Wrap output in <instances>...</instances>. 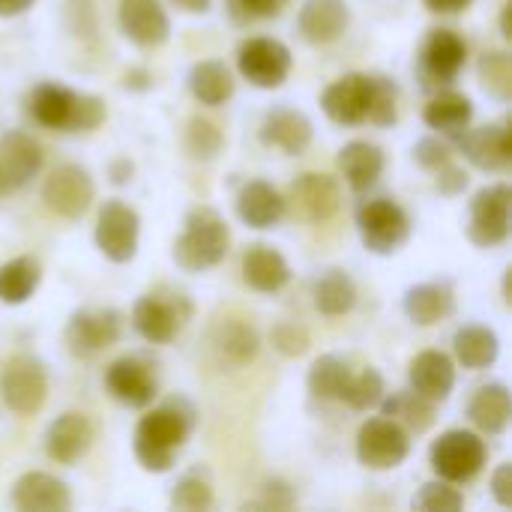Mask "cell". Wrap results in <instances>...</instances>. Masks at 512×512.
Segmentation results:
<instances>
[{
	"mask_svg": "<svg viewBox=\"0 0 512 512\" xmlns=\"http://www.w3.org/2000/svg\"><path fill=\"white\" fill-rule=\"evenodd\" d=\"M198 426V411L186 396H171L153 411H147L132 438V453L135 462L147 474H165L174 468V459L186 447Z\"/></svg>",
	"mask_w": 512,
	"mask_h": 512,
	"instance_id": "6da1fadb",
	"label": "cell"
},
{
	"mask_svg": "<svg viewBox=\"0 0 512 512\" xmlns=\"http://www.w3.org/2000/svg\"><path fill=\"white\" fill-rule=\"evenodd\" d=\"M231 246V228L213 207H192L183 234L174 240V264L186 273H207L219 267Z\"/></svg>",
	"mask_w": 512,
	"mask_h": 512,
	"instance_id": "7a4b0ae2",
	"label": "cell"
},
{
	"mask_svg": "<svg viewBox=\"0 0 512 512\" xmlns=\"http://www.w3.org/2000/svg\"><path fill=\"white\" fill-rule=\"evenodd\" d=\"M354 222H357V234H360L366 252L381 255V258L399 252L411 237L408 210L387 195L363 201L354 213Z\"/></svg>",
	"mask_w": 512,
	"mask_h": 512,
	"instance_id": "3957f363",
	"label": "cell"
},
{
	"mask_svg": "<svg viewBox=\"0 0 512 512\" xmlns=\"http://www.w3.org/2000/svg\"><path fill=\"white\" fill-rule=\"evenodd\" d=\"M486 459H489L486 441L477 432H468V429L444 432L429 450V465H432L435 477L447 480L453 486L471 483L486 468Z\"/></svg>",
	"mask_w": 512,
	"mask_h": 512,
	"instance_id": "277c9868",
	"label": "cell"
},
{
	"mask_svg": "<svg viewBox=\"0 0 512 512\" xmlns=\"http://www.w3.org/2000/svg\"><path fill=\"white\" fill-rule=\"evenodd\" d=\"M0 393L12 414L33 417L48 402V369L33 354H15L6 360L0 375Z\"/></svg>",
	"mask_w": 512,
	"mask_h": 512,
	"instance_id": "5b68a950",
	"label": "cell"
},
{
	"mask_svg": "<svg viewBox=\"0 0 512 512\" xmlns=\"http://www.w3.org/2000/svg\"><path fill=\"white\" fill-rule=\"evenodd\" d=\"M93 240H96V249L111 264H129L138 255V240H141V216H138V210L129 207L120 198H108L99 207Z\"/></svg>",
	"mask_w": 512,
	"mask_h": 512,
	"instance_id": "8992f818",
	"label": "cell"
},
{
	"mask_svg": "<svg viewBox=\"0 0 512 512\" xmlns=\"http://www.w3.org/2000/svg\"><path fill=\"white\" fill-rule=\"evenodd\" d=\"M510 210L512 189L507 183L483 186L468 207V240L477 249L504 246L510 237Z\"/></svg>",
	"mask_w": 512,
	"mask_h": 512,
	"instance_id": "52a82bcc",
	"label": "cell"
},
{
	"mask_svg": "<svg viewBox=\"0 0 512 512\" xmlns=\"http://www.w3.org/2000/svg\"><path fill=\"white\" fill-rule=\"evenodd\" d=\"M294 66L291 48L273 36H252L237 48V69L240 75L261 90H276L288 81Z\"/></svg>",
	"mask_w": 512,
	"mask_h": 512,
	"instance_id": "ba28073f",
	"label": "cell"
},
{
	"mask_svg": "<svg viewBox=\"0 0 512 512\" xmlns=\"http://www.w3.org/2000/svg\"><path fill=\"white\" fill-rule=\"evenodd\" d=\"M354 450H357V462L363 468H369V471H393L408 459L411 441H408V432L396 420L381 414V417H372V420H366L360 426Z\"/></svg>",
	"mask_w": 512,
	"mask_h": 512,
	"instance_id": "9c48e42d",
	"label": "cell"
},
{
	"mask_svg": "<svg viewBox=\"0 0 512 512\" xmlns=\"http://www.w3.org/2000/svg\"><path fill=\"white\" fill-rule=\"evenodd\" d=\"M123 315L117 309H75L66 321V348L78 360H90L120 342Z\"/></svg>",
	"mask_w": 512,
	"mask_h": 512,
	"instance_id": "30bf717a",
	"label": "cell"
},
{
	"mask_svg": "<svg viewBox=\"0 0 512 512\" xmlns=\"http://www.w3.org/2000/svg\"><path fill=\"white\" fill-rule=\"evenodd\" d=\"M468 63V42L450 30L438 27L426 36L420 48V78L426 90H444L450 87Z\"/></svg>",
	"mask_w": 512,
	"mask_h": 512,
	"instance_id": "8fae6325",
	"label": "cell"
},
{
	"mask_svg": "<svg viewBox=\"0 0 512 512\" xmlns=\"http://www.w3.org/2000/svg\"><path fill=\"white\" fill-rule=\"evenodd\" d=\"M96 198V183L87 168L75 162L57 165L42 183V204L60 219H81Z\"/></svg>",
	"mask_w": 512,
	"mask_h": 512,
	"instance_id": "7c38bea8",
	"label": "cell"
},
{
	"mask_svg": "<svg viewBox=\"0 0 512 512\" xmlns=\"http://www.w3.org/2000/svg\"><path fill=\"white\" fill-rule=\"evenodd\" d=\"M297 219L309 225H324L342 210V186L336 177L321 171H306L288 186L285 198Z\"/></svg>",
	"mask_w": 512,
	"mask_h": 512,
	"instance_id": "4fadbf2b",
	"label": "cell"
},
{
	"mask_svg": "<svg viewBox=\"0 0 512 512\" xmlns=\"http://www.w3.org/2000/svg\"><path fill=\"white\" fill-rule=\"evenodd\" d=\"M189 303L180 294L162 297V294H144L135 306H132V327L135 333L150 342V345H168L180 327L189 318Z\"/></svg>",
	"mask_w": 512,
	"mask_h": 512,
	"instance_id": "5bb4252c",
	"label": "cell"
},
{
	"mask_svg": "<svg viewBox=\"0 0 512 512\" xmlns=\"http://www.w3.org/2000/svg\"><path fill=\"white\" fill-rule=\"evenodd\" d=\"M372 90H375V75L348 72V75L336 78V81L321 93V108H324V114H327L333 123H339V126H360V123H369Z\"/></svg>",
	"mask_w": 512,
	"mask_h": 512,
	"instance_id": "9a60e30c",
	"label": "cell"
},
{
	"mask_svg": "<svg viewBox=\"0 0 512 512\" xmlns=\"http://www.w3.org/2000/svg\"><path fill=\"white\" fill-rule=\"evenodd\" d=\"M462 156L480 171H507L512 162V138L507 123H486L477 129H465L456 138Z\"/></svg>",
	"mask_w": 512,
	"mask_h": 512,
	"instance_id": "2e32d148",
	"label": "cell"
},
{
	"mask_svg": "<svg viewBox=\"0 0 512 512\" xmlns=\"http://www.w3.org/2000/svg\"><path fill=\"white\" fill-rule=\"evenodd\" d=\"M105 390L120 405L144 411L156 399V378L141 357H120L105 369Z\"/></svg>",
	"mask_w": 512,
	"mask_h": 512,
	"instance_id": "e0dca14e",
	"label": "cell"
},
{
	"mask_svg": "<svg viewBox=\"0 0 512 512\" xmlns=\"http://www.w3.org/2000/svg\"><path fill=\"white\" fill-rule=\"evenodd\" d=\"M117 21L123 36L138 48H159L171 36V18L159 0H120Z\"/></svg>",
	"mask_w": 512,
	"mask_h": 512,
	"instance_id": "ac0fdd59",
	"label": "cell"
},
{
	"mask_svg": "<svg viewBox=\"0 0 512 512\" xmlns=\"http://www.w3.org/2000/svg\"><path fill=\"white\" fill-rule=\"evenodd\" d=\"M12 507L18 512H66L72 510V492L48 471H27L12 486Z\"/></svg>",
	"mask_w": 512,
	"mask_h": 512,
	"instance_id": "d6986e66",
	"label": "cell"
},
{
	"mask_svg": "<svg viewBox=\"0 0 512 512\" xmlns=\"http://www.w3.org/2000/svg\"><path fill=\"white\" fill-rule=\"evenodd\" d=\"M315 138V126L312 120L297 111V108H288V105H279V108H270L264 114V123H261V141L285 156H300L309 150Z\"/></svg>",
	"mask_w": 512,
	"mask_h": 512,
	"instance_id": "ffe728a7",
	"label": "cell"
},
{
	"mask_svg": "<svg viewBox=\"0 0 512 512\" xmlns=\"http://www.w3.org/2000/svg\"><path fill=\"white\" fill-rule=\"evenodd\" d=\"M90 447H93V426L81 411H66L57 420H51L45 429V453L57 465H75L78 459L87 456Z\"/></svg>",
	"mask_w": 512,
	"mask_h": 512,
	"instance_id": "44dd1931",
	"label": "cell"
},
{
	"mask_svg": "<svg viewBox=\"0 0 512 512\" xmlns=\"http://www.w3.org/2000/svg\"><path fill=\"white\" fill-rule=\"evenodd\" d=\"M234 204H237L240 222L249 225V228H255V231L276 228L285 219V213H288L285 195L273 183H267V180H249V183H243Z\"/></svg>",
	"mask_w": 512,
	"mask_h": 512,
	"instance_id": "7402d4cb",
	"label": "cell"
},
{
	"mask_svg": "<svg viewBox=\"0 0 512 512\" xmlns=\"http://www.w3.org/2000/svg\"><path fill=\"white\" fill-rule=\"evenodd\" d=\"M408 384L417 396L441 405L456 387V363L444 351H420L408 366Z\"/></svg>",
	"mask_w": 512,
	"mask_h": 512,
	"instance_id": "603a6c76",
	"label": "cell"
},
{
	"mask_svg": "<svg viewBox=\"0 0 512 512\" xmlns=\"http://www.w3.org/2000/svg\"><path fill=\"white\" fill-rule=\"evenodd\" d=\"M351 24V9L345 0H303L297 12V30L309 45L336 42Z\"/></svg>",
	"mask_w": 512,
	"mask_h": 512,
	"instance_id": "cb8c5ba5",
	"label": "cell"
},
{
	"mask_svg": "<svg viewBox=\"0 0 512 512\" xmlns=\"http://www.w3.org/2000/svg\"><path fill=\"white\" fill-rule=\"evenodd\" d=\"M240 273H243V282L258 294H276L291 282V264L285 261L279 249L267 243H252L243 252Z\"/></svg>",
	"mask_w": 512,
	"mask_h": 512,
	"instance_id": "d4e9b609",
	"label": "cell"
},
{
	"mask_svg": "<svg viewBox=\"0 0 512 512\" xmlns=\"http://www.w3.org/2000/svg\"><path fill=\"white\" fill-rule=\"evenodd\" d=\"M42 162H45L42 144H39L30 132H24V129H9V132L0 138V165H3V171H6L9 189L27 186V183L42 171Z\"/></svg>",
	"mask_w": 512,
	"mask_h": 512,
	"instance_id": "484cf974",
	"label": "cell"
},
{
	"mask_svg": "<svg viewBox=\"0 0 512 512\" xmlns=\"http://www.w3.org/2000/svg\"><path fill=\"white\" fill-rule=\"evenodd\" d=\"M78 96L75 90H69L66 84L57 81H42L33 87L30 93V117L54 132H72L75 123V108H78Z\"/></svg>",
	"mask_w": 512,
	"mask_h": 512,
	"instance_id": "4316f807",
	"label": "cell"
},
{
	"mask_svg": "<svg viewBox=\"0 0 512 512\" xmlns=\"http://www.w3.org/2000/svg\"><path fill=\"white\" fill-rule=\"evenodd\" d=\"M336 165H339L345 183H348L354 192H366V189H372V186L381 180V174H384V168H387V156H384V150H381L378 144L357 138V141H348V144L339 150Z\"/></svg>",
	"mask_w": 512,
	"mask_h": 512,
	"instance_id": "83f0119b",
	"label": "cell"
},
{
	"mask_svg": "<svg viewBox=\"0 0 512 512\" xmlns=\"http://www.w3.org/2000/svg\"><path fill=\"white\" fill-rule=\"evenodd\" d=\"M402 309L417 327H435L456 312V294L447 282H423L405 291Z\"/></svg>",
	"mask_w": 512,
	"mask_h": 512,
	"instance_id": "f1b7e54d",
	"label": "cell"
},
{
	"mask_svg": "<svg viewBox=\"0 0 512 512\" xmlns=\"http://www.w3.org/2000/svg\"><path fill=\"white\" fill-rule=\"evenodd\" d=\"M468 420L477 426V432L498 438L510 429L512 420V396L507 384L495 381L486 384L474 393V399L468 402Z\"/></svg>",
	"mask_w": 512,
	"mask_h": 512,
	"instance_id": "f546056e",
	"label": "cell"
},
{
	"mask_svg": "<svg viewBox=\"0 0 512 512\" xmlns=\"http://www.w3.org/2000/svg\"><path fill=\"white\" fill-rule=\"evenodd\" d=\"M474 120V102L459 93V90H438L426 108H423V123L438 132V135H447V138H456L459 132H465Z\"/></svg>",
	"mask_w": 512,
	"mask_h": 512,
	"instance_id": "4dcf8cb0",
	"label": "cell"
},
{
	"mask_svg": "<svg viewBox=\"0 0 512 512\" xmlns=\"http://www.w3.org/2000/svg\"><path fill=\"white\" fill-rule=\"evenodd\" d=\"M453 354H456L459 366H465L471 372H483V369H489V366L498 363V357H501V339H498V333L492 327L465 324L453 336Z\"/></svg>",
	"mask_w": 512,
	"mask_h": 512,
	"instance_id": "1f68e13d",
	"label": "cell"
},
{
	"mask_svg": "<svg viewBox=\"0 0 512 512\" xmlns=\"http://www.w3.org/2000/svg\"><path fill=\"white\" fill-rule=\"evenodd\" d=\"M189 93L207 108H219L234 96V75L222 60H198L189 69Z\"/></svg>",
	"mask_w": 512,
	"mask_h": 512,
	"instance_id": "d6a6232c",
	"label": "cell"
},
{
	"mask_svg": "<svg viewBox=\"0 0 512 512\" xmlns=\"http://www.w3.org/2000/svg\"><path fill=\"white\" fill-rule=\"evenodd\" d=\"M312 300L315 309L327 318H342L357 306V285L351 279L348 270L333 267L327 273H321L312 285Z\"/></svg>",
	"mask_w": 512,
	"mask_h": 512,
	"instance_id": "836d02e7",
	"label": "cell"
},
{
	"mask_svg": "<svg viewBox=\"0 0 512 512\" xmlns=\"http://www.w3.org/2000/svg\"><path fill=\"white\" fill-rule=\"evenodd\" d=\"M378 408L384 411V417L396 420L405 432H417V435L429 432L435 426V420H438V405L423 399V396H417L414 390H402V393L384 396Z\"/></svg>",
	"mask_w": 512,
	"mask_h": 512,
	"instance_id": "e575fe53",
	"label": "cell"
},
{
	"mask_svg": "<svg viewBox=\"0 0 512 512\" xmlns=\"http://www.w3.org/2000/svg\"><path fill=\"white\" fill-rule=\"evenodd\" d=\"M216 354L228 366H246L261 351V336L249 321H222L213 333Z\"/></svg>",
	"mask_w": 512,
	"mask_h": 512,
	"instance_id": "d590c367",
	"label": "cell"
},
{
	"mask_svg": "<svg viewBox=\"0 0 512 512\" xmlns=\"http://www.w3.org/2000/svg\"><path fill=\"white\" fill-rule=\"evenodd\" d=\"M42 282V267L33 255H18L0 264V303L21 306L27 303Z\"/></svg>",
	"mask_w": 512,
	"mask_h": 512,
	"instance_id": "8d00e7d4",
	"label": "cell"
},
{
	"mask_svg": "<svg viewBox=\"0 0 512 512\" xmlns=\"http://www.w3.org/2000/svg\"><path fill=\"white\" fill-rule=\"evenodd\" d=\"M348 375H351V369L339 354H321L306 375L309 396L318 402H339V393H342Z\"/></svg>",
	"mask_w": 512,
	"mask_h": 512,
	"instance_id": "74e56055",
	"label": "cell"
},
{
	"mask_svg": "<svg viewBox=\"0 0 512 512\" xmlns=\"http://www.w3.org/2000/svg\"><path fill=\"white\" fill-rule=\"evenodd\" d=\"M387 396V384H384V375L372 366H366L363 372H351L342 393H339V402H345L348 408L354 411H372L381 405V399Z\"/></svg>",
	"mask_w": 512,
	"mask_h": 512,
	"instance_id": "f35d334b",
	"label": "cell"
},
{
	"mask_svg": "<svg viewBox=\"0 0 512 512\" xmlns=\"http://www.w3.org/2000/svg\"><path fill=\"white\" fill-rule=\"evenodd\" d=\"M171 507L186 512H201L213 507V480L204 468H192L186 471L174 489H171Z\"/></svg>",
	"mask_w": 512,
	"mask_h": 512,
	"instance_id": "ab89813d",
	"label": "cell"
},
{
	"mask_svg": "<svg viewBox=\"0 0 512 512\" xmlns=\"http://www.w3.org/2000/svg\"><path fill=\"white\" fill-rule=\"evenodd\" d=\"M477 75L480 84L489 96H495L498 102H510L512 99V54L504 48H492L480 57L477 63Z\"/></svg>",
	"mask_w": 512,
	"mask_h": 512,
	"instance_id": "60d3db41",
	"label": "cell"
},
{
	"mask_svg": "<svg viewBox=\"0 0 512 512\" xmlns=\"http://www.w3.org/2000/svg\"><path fill=\"white\" fill-rule=\"evenodd\" d=\"M222 144H225V135L213 120H207L201 114L189 117V123L183 129V147L195 162H213L222 153Z\"/></svg>",
	"mask_w": 512,
	"mask_h": 512,
	"instance_id": "b9f144b4",
	"label": "cell"
},
{
	"mask_svg": "<svg viewBox=\"0 0 512 512\" xmlns=\"http://www.w3.org/2000/svg\"><path fill=\"white\" fill-rule=\"evenodd\" d=\"M411 507L420 512H459L465 507V498H462V492H459L453 483L435 480V483H426V486L414 495Z\"/></svg>",
	"mask_w": 512,
	"mask_h": 512,
	"instance_id": "7bdbcfd3",
	"label": "cell"
},
{
	"mask_svg": "<svg viewBox=\"0 0 512 512\" xmlns=\"http://www.w3.org/2000/svg\"><path fill=\"white\" fill-rule=\"evenodd\" d=\"M399 120V90L390 78L375 75V90H372V108H369V123L372 126H393Z\"/></svg>",
	"mask_w": 512,
	"mask_h": 512,
	"instance_id": "ee69618b",
	"label": "cell"
},
{
	"mask_svg": "<svg viewBox=\"0 0 512 512\" xmlns=\"http://www.w3.org/2000/svg\"><path fill=\"white\" fill-rule=\"evenodd\" d=\"M270 345L282 354V357H303L312 348V336L303 324L297 321H279L270 330Z\"/></svg>",
	"mask_w": 512,
	"mask_h": 512,
	"instance_id": "f6af8a7d",
	"label": "cell"
},
{
	"mask_svg": "<svg viewBox=\"0 0 512 512\" xmlns=\"http://www.w3.org/2000/svg\"><path fill=\"white\" fill-rule=\"evenodd\" d=\"M288 0H228V15L237 24H252V21H267L279 18Z\"/></svg>",
	"mask_w": 512,
	"mask_h": 512,
	"instance_id": "bcb514c9",
	"label": "cell"
},
{
	"mask_svg": "<svg viewBox=\"0 0 512 512\" xmlns=\"http://www.w3.org/2000/svg\"><path fill=\"white\" fill-rule=\"evenodd\" d=\"M297 504V495L291 492V486L285 480H267L258 489L255 501H246L243 510H291Z\"/></svg>",
	"mask_w": 512,
	"mask_h": 512,
	"instance_id": "7dc6e473",
	"label": "cell"
},
{
	"mask_svg": "<svg viewBox=\"0 0 512 512\" xmlns=\"http://www.w3.org/2000/svg\"><path fill=\"white\" fill-rule=\"evenodd\" d=\"M105 117H108L105 99L93 96V93H81L78 96V108H75L72 132H93V129H99L105 123Z\"/></svg>",
	"mask_w": 512,
	"mask_h": 512,
	"instance_id": "c3c4849f",
	"label": "cell"
},
{
	"mask_svg": "<svg viewBox=\"0 0 512 512\" xmlns=\"http://www.w3.org/2000/svg\"><path fill=\"white\" fill-rule=\"evenodd\" d=\"M450 159H453L450 144L441 141V138H435V135H426V138H420V141L414 144V162H417L420 168H426V171H438V168L447 165Z\"/></svg>",
	"mask_w": 512,
	"mask_h": 512,
	"instance_id": "681fc988",
	"label": "cell"
},
{
	"mask_svg": "<svg viewBox=\"0 0 512 512\" xmlns=\"http://www.w3.org/2000/svg\"><path fill=\"white\" fill-rule=\"evenodd\" d=\"M435 174H438L435 186H438V192L447 195V198H456V195H462V192L468 189V171H465L462 165H456L453 159H450L447 165H441Z\"/></svg>",
	"mask_w": 512,
	"mask_h": 512,
	"instance_id": "f907efd6",
	"label": "cell"
},
{
	"mask_svg": "<svg viewBox=\"0 0 512 512\" xmlns=\"http://www.w3.org/2000/svg\"><path fill=\"white\" fill-rule=\"evenodd\" d=\"M489 489H492V498L501 504V507H512V465L504 462L495 468L492 480H489Z\"/></svg>",
	"mask_w": 512,
	"mask_h": 512,
	"instance_id": "816d5d0a",
	"label": "cell"
},
{
	"mask_svg": "<svg viewBox=\"0 0 512 512\" xmlns=\"http://www.w3.org/2000/svg\"><path fill=\"white\" fill-rule=\"evenodd\" d=\"M132 174H135V165H132L126 156H120V159H114V162L108 165V177H111L114 186H126V183L132 180Z\"/></svg>",
	"mask_w": 512,
	"mask_h": 512,
	"instance_id": "f5cc1de1",
	"label": "cell"
},
{
	"mask_svg": "<svg viewBox=\"0 0 512 512\" xmlns=\"http://www.w3.org/2000/svg\"><path fill=\"white\" fill-rule=\"evenodd\" d=\"M432 12H438V15H459V12H465L474 0H423Z\"/></svg>",
	"mask_w": 512,
	"mask_h": 512,
	"instance_id": "db71d44e",
	"label": "cell"
},
{
	"mask_svg": "<svg viewBox=\"0 0 512 512\" xmlns=\"http://www.w3.org/2000/svg\"><path fill=\"white\" fill-rule=\"evenodd\" d=\"M150 81H153V75L147 69H129L123 75V87H129V90H147Z\"/></svg>",
	"mask_w": 512,
	"mask_h": 512,
	"instance_id": "11a10c76",
	"label": "cell"
},
{
	"mask_svg": "<svg viewBox=\"0 0 512 512\" xmlns=\"http://www.w3.org/2000/svg\"><path fill=\"white\" fill-rule=\"evenodd\" d=\"M36 0H0V18H18L24 15Z\"/></svg>",
	"mask_w": 512,
	"mask_h": 512,
	"instance_id": "9f6ffc18",
	"label": "cell"
},
{
	"mask_svg": "<svg viewBox=\"0 0 512 512\" xmlns=\"http://www.w3.org/2000/svg\"><path fill=\"white\" fill-rule=\"evenodd\" d=\"M183 12H189V15H204V12H210V3L213 0H174Z\"/></svg>",
	"mask_w": 512,
	"mask_h": 512,
	"instance_id": "6f0895ef",
	"label": "cell"
},
{
	"mask_svg": "<svg viewBox=\"0 0 512 512\" xmlns=\"http://www.w3.org/2000/svg\"><path fill=\"white\" fill-rule=\"evenodd\" d=\"M501 36L504 39H510L512 36V30H510V0L501 6Z\"/></svg>",
	"mask_w": 512,
	"mask_h": 512,
	"instance_id": "680465c9",
	"label": "cell"
},
{
	"mask_svg": "<svg viewBox=\"0 0 512 512\" xmlns=\"http://www.w3.org/2000/svg\"><path fill=\"white\" fill-rule=\"evenodd\" d=\"M3 192H9V180H6V171H3V165H0V195Z\"/></svg>",
	"mask_w": 512,
	"mask_h": 512,
	"instance_id": "91938a15",
	"label": "cell"
}]
</instances>
